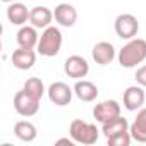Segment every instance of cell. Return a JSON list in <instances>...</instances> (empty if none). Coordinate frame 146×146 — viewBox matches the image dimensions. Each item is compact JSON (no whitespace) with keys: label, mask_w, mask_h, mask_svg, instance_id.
I'll use <instances>...</instances> for the list:
<instances>
[{"label":"cell","mask_w":146,"mask_h":146,"mask_svg":"<svg viewBox=\"0 0 146 146\" xmlns=\"http://www.w3.org/2000/svg\"><path fill=\"white\" fill-rule=\"evenodd\" d=\"M119 64L125 69H132L137 64L146 60V40L132 38L119 50Z\"/></svg>","instance_id":"6da1fadb"},{"label":"cell","mask_w":146,"mask_h":146,"mask_svg":"<svg viewBox=\"0 0 146 146\" xmlns=\"http://www.w3.org/2000/svg\"><path fill=\"white\" fill-rule=\"evenodd\" d=\"M62 41H64L62 31L57 26H48L43 29V33L40 36L36 52L41 57H55V55H58V52L62 48Z\"/></svg>","instance_id":"7a4b0ae2"},{"label":"cell","mask_w":146,"mask_h":146,"mask_svg":"<svg viewBox=\"0 0 146 146\" xmlns=\"http://www.w3.org/2000/svg\"><path fill=\"white\" fill-rule=\"evenodd\" d=\"M69 134L78 144L90 146V144H95L98 141L100 131L91 122H86L83 119H74L70 122V125H69Z\"/></svg>","instance_id":"3957f363"},{"label":"cell","mask_w":146,"mask_h":146,"mask_svg":"<svg viewBox=\"0 0 146 146\" xmlns=\"http://www.w3.org/2000/svg\"><path fill=\"white\" fill-rule=\"evenodd\" d=\"M113 28H115V33L119 38L132 40L139 31V23H137V17L132 14H119L115 17Z\"/></svg>","instance_id":"277c9868"},{"label":"cell","mask_w":146,"mask_h":146,"mask_svg":"<svg viewBox=\"0 0 146 146\" xmlns=\"http://www.w3.org/2000/svg\"><path fill=\"white\" fill-rule=\"evenodd\" d=\"M46 95H48V100L57 105V107H65L72 102V95H74V88H70L69 84L62 83V81H57V83H52L46 90Z\"/></svg>","instance_id":"5b68a950"},{"label":"cell","mask_w":146,"mask_h":146,"mask_svg":"<svg viewBox=\"0 0 146 146\" xmlns=\"http://www.w3.org/2000/svg\"><path fill=\"white\" fill-rule=\"evenodd\" d=\"M14 108L21 117H33L40 110V100L33 98L24 90H21L14 96Z\"/></svg>","instance_id":"8992f818"},{"label":"cell","mask_w":146,"mask_h":146,"mask_svg":"<svg viewBox=\"0 0 146 146\" xmlns=\"http://www.w3.org/2000/svg\"><path fill=\"white\" fill-rule=\"evenodd\" d=\"M64 72L72 78V79H83L88 76V72H90V64L84 57L81 55H70L67 57V60L64 62Z\"/></svg>","instance_id":"52a82bcc"},{"label":"cell","mask_w":146,"mask_h":146,"mask_svg":"<svg viewBox=\"0 0 146 146\" xmlns=\"http://www.w3.org/2000/svg\"><path fill=\"white\" fill-rule=\"evenodd\" d=\"M120 110H122V107L119 105L117 100H105V102H100V103L95 105L93 117L96 119V122L103 124L107 120H112V119L119 117L120 115Z\"/></svg>","instance_id":"ba28073f"},{"label":"cell","mask_w":146,"mask_h":146,"mask_svg":"<svg viewBox=\"0 0 146 146\" xmlns=\"http://www.w3.org/2000/svg\"><path fill=\"white\" fill-rule=\"evenodd\" d=\"M144 100H146V93H144V88L139 84L129 86L124 91V107L129 112H137L139 108H143Z\"/></svg>","instance_id":"9c48e42d"},{"label":"cell","mask_w":146,"mask_h":146,"mask_svg":"<svg viewBox=\"0 0 146 146\" xmlns=\"http://www.w3.org/2000/svg\"><path fill=\"white\" fill-rule=\"evenodd\" d=\"M53 17L55 21L64 26V28H72L76 24L78 21V11L74 5H70V4H58L53 11Z\"/></svg>","instance_id":"30bf717a"},{"label":"cell","mask_w":146,"mask_h":146,"mask_svg":"<svg viewBox=\"0 0 146 146\" xmlns=\"http://www.w3.org/2000/svg\"><path fill=\"white\" fill-rule=\"evenodd\" d=\"M91 55L98 65H108V64H112V60L115 58L117 53H115V46L110 41H100L93 46Z\"/></svg>","instance_id":"8fae6325"},{"label":"cell","mask_w":146,"mask_h":146,"mask_svg":"<svg viewBox=\"0 0 146 146\" xmlns=\"http://www.w3.org/2000/svg\"><path fill=\"white\" fill-rule=\"evenodd\" d=\"M53 19H55L53 17V11H50L45 5H36L29 12V23L35 28H38V29H45V28L52 26V21Z\"/></svg>","instance_id":"7c38bea8"},{"label":"cell","mask_w":146,"mask_h":146,"mask_svg":"<svg viewBox=\"0 0 146 146\" xmlns=\"http://www.w3.org/2000/svg\"><path fill=\"white\" fill-rule=\"evenodd\" d=\"M11 58H12V64H14L16 69H19V70H28V69H31V67L35 65V62H36V52L31 50V48H23V46H19L17 50H14V53H12Z\"/></svg>","instance_id":"4fadbf2b"},{"label":"cell","mask_w":146,"mask_h":146,"mask_svg":"<svg viewBox=\"0 0 146 146\" xmlns=\"http://www.w3.org/2000/svg\"><path fill=\"white\" fill-rule=\"evenodd\" d=\"M38 28H35L33 24L31 26H21L17 35H16V40H17V45L23 46V48H31L35 50L38 46V41H40V35L36 31Z\"/></svg>","instance_id":"5bb4252c"},{"label":"cell","mask_w":146,"mask_h":146,"mask_svg":"<svg viewBox=\"0 0 146 146\" xmlns=\"http://www.w3.org/2000/svg\"><path fill=\"white\" fill-rule=\"evenodd\" d=\"M98 86L88 79H78L76 84H74V95L81 100V102H95L98 98Z\"/></svg>","instance_id":"9a60e30c"},{"label":"cell","mask_w":146,"mask_h":146,"mask_svg":"<svg viewBox=\"0 0 146 146\" xmlns=\"http://www.w3.org/2000/svg\"><path fill=\"white\" fill-rule=\"evenodd\" d=\"M29 12L28 7L21 2H12L7 7V19L12 26H24L29 21Z\"/></svg>","instance_id":"2e32d148"},{"label":"cell","mask_w":146,"mask_h":146,"mask_svg":"<svg viewBox=\"0 0 146 146\" xmlns=\"http://www.w3.org/2000/svg\"><path fill=\"white\" fill-rule=\"evenodd\" d=\"M129 132L134 141L146 143V108H139L136 119L129 125Z\"/></svg>","instance_id":"e0dca14e"},{"label":"cell","mask_w":146,"mask_h":146,"mask_svg":"<svg viewBox=\"0 0 146 146\" xmlns=\"http://www.w3.org/2000/svg\"><path fill=\"white\" fill-rule=\"evenodd\" d=\"M14 134H16L17 139H21V141H24V143H31V141L36 139L38 129H36V125H35L33 122H29V120H19V122H16V125H14Z\"/></svg>","instance_id":"ac0fdd59"},{"label":"cell","mask_w":146,"mask_h":146,"mask_svg":"<svg viewBox=\"0 0 146 146\" xmlns=\"http://www.w3.org/2000/svg\"><path fill=\"white\" fill-rule=\"evenodd\" d=\"M129 131V122L127 119H124L122 115L112 119V120H107L102 124V132L105 134V137H110L113 134H119V132H125Z\"/></svg>","instance_id":"d6986e66"},{"label":"cell","mask_w":146,"mask_h":146,"mask_svg":"<svg viewBox=\"0 0 146 146\" xmlns=\"http://www.w3.org/2000/svg\"><path fill=\"white\" fill-rule=\"evenodd\" d=\"M23 90L28 93V95H31L33 98H36V100H41V96L45 95V84H43V81L40 79V78H29L26 83H24V86H23Z\"/></svg>","instance_id":"ffe728a7"},{"label":"cell","mask_w":146,"mask_h":146,"mask_svg":"<svg viewBox=\"0 0 146 146\" xmlns=\"http://www.w3.org/2000/svg\"><path fill=\"white\" fill-rule=\"evenodd\" d=\"M131 141H132V136H131L129 131H125V132H119V134H113V136L107 137L108 146H129Z\"/></svg>","instance_id":"44dd1931"},{"label":"cell","mask_w":146,"mask_h":146,"mask_svg":"<svg viewBox=\"0 0 146 146\" xmlns=\"http://www.w3.org/2000/svg\"><path fill=\"white\" fill-rule=\"evenodd\" d=\"M136 83L143 88H146V65H141L137 70H136V76H134Z\"/></svg>","instance_id":"7402d4cb"},{"label":"cell","mask_w":146,"mask_h":146,"mask_svg":"<svg viewBox=\"0 0 146 146\" xmlns=\"http://www.w3.org/2000/svg\"><path fill=\"white\" fill-rule=\"evenodd\" d=\"M74 143H76V141L72 139V137H70V139H69V137H60V139L55 141V144H69V146H72Z\"/></svg>","instance_id":"603a6c76"},{"label":"cell","mask_w":146,"mask_h":146,"mask_svg":"<svg viewBox=\"0 0 146 146\" xmlns=\"http://www.w3.org/2000/svg\"><path fill=\"white\" fill-rule=\"evenodd\" d=\"M2 2H5V4H12V2H16V0H2Z\"/></svg>","instance_id":"cb8c5ba5"}]
</instances>
